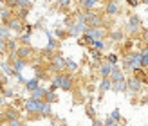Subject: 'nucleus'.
<instances>
[{"label": "nucleus", "mask_w": 148, "mask_h": 126, "mask_svg": "<svg viewBox=\"0 0 148 126\" xmlns=\"http://www.w3.org/2000/svg\"><path fill=\"white\" fill-rule=\"evenodd\" d=\"M53 83L58 88L65 90V92L72 90V78H71V74H56V76L53 78Z\"/></svg>", "instance_id": "1"}, {"label": "nucleus", "mask_w": 148, "mask_h": 126, "mask_svg": "<svg viewBox=\"0 0 148 126\" xmlns=\"http://www.w3.org/2000/svg\"><path fill=\"white\" fill-rule=\"evenodd\" d=\"M143 88V81H139L137 78H128L127 79V92L128 94H139Z\"/></svg>", "instance_id": "2"}, {"label": "nucleus", "mask_w": 148, "mask_h": 126, "mask_svg": "<svg viewBox=\"0 0 148 126\" xmlns=\"http://www.w3.org/2000/svg\"><path fill=\"white\" fill-rule=\"evenodd\" d=\"M42 103L43 101H38V99H33V97H29L25 101V112L27 114H40V108H42Z\"/></svg>", "instance_id": "3"}, {"label": "nucleus", "mask_w": 148, "mask_h": 126, "mask_svg": "<svg viewBox=\"0 0 148 126\" xmlns=\"http://www.w3.org/2000/svg\"><path fill=\"white\" fill-rule=\"evenodd\" d=\"M85 34H88L92 40H103L105 31H103L101 27H87V29H85Z\"/></svg>", "instance_id": "4"}, {"label": "nucleus", "mask_w": 148, "mask_h": 126, "mask_svg": "<svg viewBox=\"0 0 148 126\" xmlns=\"http://www.w3.org/2000/svg\"><path fill=\"white\" fill-rule=\"evenodd\" d=\"M139 25H141V18L137 16V14H132V16L128 18V24H127V29H128V33H136Z\"/></svg>", "instance_id": "5"}, {"label": "nucleus", "mask_w": 148, "mask_h": 126, "mask_svg": "<svg viewBox=\"0 0 148 126\" xmlns=\"http://www.w3.org/2000/svg\"><path fill=\"white\" fill-rule=\"evenodd\" d=\"M62 69H65V58H62V56H54L53 63H51V70H53V72H60Z\"/></svg>", "instance_id": "6"}, {"label": "nucleus", "mask_w": 148, "mask_h": 126, "mask_svg": "<svg viewBox=\"0 0 148 126\" xmlns=\"http://www.w3.org/2000/svg\"><path fill=\"white\" fill-rule=\"evenodd\" d=\"M7 27H9V31H16V33H22V29H24V20H18V18H11L7 22Z\"/></svg>", "instance_id": "7"}, {"label": "nucleus", "mask_w": 148, "mask_h": 126, "mask_svg": "<svg viewBox=\"0 0 148 126\" xmlns=\"http://www.w3.org/2000/svg\"><path fill=\"white\" fill-rule=\"evenodd\" d=\"M31 52H33V50H31V47H29V45H20V47H16V52H14V54H16V58L27 60V58L31 56Z\"/></svg>", "instance_id": "8"}, {"label": "nucleus", "mask_w": 148, "mask_h": 126, "mask_svg": "<svg viewBox=\"0 0 148 126\" xmlns=\"http://www.w3.org/2000/svg\"><path fill=\"white\" fill-rule=\"evenodd\" d=\"M108 79H110V81H119V79H125V74H123V70H121L117 65H114V67H112V72H110V76H108Z\"/></svg>", "instance_id": "9"}, {"label": "nucleus", "mask_w": 148, "mask_h": 126, "mask_svg": "<svg viewBox=\"0 0 148 126\" xmlns=\"http://www.w3.org/2000/svg\"><path fill=\"white\" fill-rule=\"evenodd\" d=\"M47 38H49V42H47V47H45V50H43V52L45 54H49V52H53V50L58 47V42H56V38L51 33H47Z\"/></svg>", "instance_id": "10"}, {"label": "nucleus", "mask_w": 148, "mask_h": 126, "mask_svg": "<svg viewBox=\"0 0 148 126\" xmlns=\"http://www.w3.org/2000/svg\"><path fill=\"white\" fill-rule=\"evenodd\" d=\"M114 92H127V79H119V81H112V88Z\"/></svg>", "instance_id": "11"}, {"label": "nucleus", "mask_w": 148, "mask_h": 126, "mask_svg": "<svg viewBox=\"0 0 148 126\" xmlns=\"http://www.w3.org/2000/svg\"><path fill=\"white\" fill-rule=\"evenodd\" d=\"M4 117H5L7 121H13V119H20V112H18L16 108L9 106V108H7L5 112H4Z\"/></svg>", "instance_id": "12"}, {"label": "nucleus", "mask_w": 148, "mask_h": 126, "mask_svg": "<svg viewBox=\"0 0 148 126\" xmlns=\"http://www.w3.org/2000/svg\"><path fill=\"white\" fill-rule=\"evenodd\" d=\"M24 85H25V90H27V92H33V90H36V88L40 86V79L31 78V79H27Z\"/></svg>", "instance_id": "13"}, {"label": "nucleus", "mask_w": 148, "mask_h": 126, "mask_svg": "<svg viewBox=\"0 0 148 126\" xmlns=\"http://www.w3.org/2000/svg\"><path fill=\"white\" fill-rule=\"evenodd\" d=\"M25 63H27V61H25V60H22V58H14V61H13L11 67H13V70H14V72H22V70L25 69Z\"/></svg>", "instance_id": "14"}, {"label": "nucleus", "mask_w": 148, "mask_h": 126, "mask_svg": "<svg viewBox=\"0 0 148 126\" xmlns=\"http://www.w3.org/2000/svg\"><path fill=\"white\" fill-rule=\"evenodd\" d=\"M90 56H92V65L99 67L101 65V50H96V49L90 47Z\"/></svg>", "instance_id": "15"}, {"label": "nucleus", "mask_w": 148, "mask_h": 126, "mask_svg": "<svg viewBox=\"0 0 148 126\" xmlns=\"http://www.w3.org/2000/svg\"><path fill=\"white\" fill-rule=\"evenodd\" d=\"M51 114H53V108H51V103H42V108H40V114L42 117H51Z\"/></svg>", "instance_id": "16"}, {"label": "nucleus", "mask_w": 148, "mask_h": 126, "mask_svg": "<svg viewBox=\"0 0 148 126\" xmlns=\"http://www.w3.org/2000/svg\"><path fill=\"white\" fill-rule=\"evenodd\" d=\"M110 88H112V81H110L108 78H103L101 79V83H99V92L101 94H105V92H108Z\"/></svg>", "instance_id": "17"}, {"label": "nucleus", "mask_w": 148, "mask_h": 126, "mask_svg": "<svg viewBox=\"0 0 148 126\" xmlns=\"http://www.w3.org/2000/svg\"><path fill=\"white\" fill-rule=\"evenodd\" d=\"M45 90H47V88L38 86L36 90H33V92H31V97H33V99H38V101H43V95H45Z\"/></svg>", "instance_id": "18"}, {"label": "nucleus", "mask_w": 148, "mask_h": 126, "mask_svg": "<svg viewBox=\"0 0 148 126\" xmlns=\"http://www.w3.org/2000/svg\"><path fill=\"white\" fill-rule=\"evenodd\" d=\"M112 67H114V65H110V63H103V65H99L101 78H108V76H110V72H112Z\"/></svg>", "instance_id": "19"}, {"label": "nucleus", "mask_w": 148, "mask_h": 126, "mask_svg": "<svg viewBox=\"0 0 148 126\" xmlns=\"http://www.w3.org/2000/svg\"><path fill=\"white\" fill-rule=\"evenodd\" d=\"M11 18H13V16H11V9H9V7L0 11V20H2V25H7V22H9Z\"/></svg>", "instance_id": "20"}, {"label": "nucleus", "mask_w": 148, "mask_h": 126, "mask_svg": "<svg viewBox=\"0 0 148 126\" xmlns=\"http://www.w3.org/2000/svg\"><path fill=\"white\" fill-rule=\"evenodd\" d=\"M107 13L108 14H117L119 13V5H117L116 0H110V2L107 4Z\"/></svg>", "instance_id": "21"}, {"label": "nucleus", "mask_w": 148, "mask_h": 126, "mask_svg": "<svg viewBox=\"0 0 148 126\" xmlns=\"http://www.w3.org/2000/svg\"><path fill=\"white\" fill-rule=\"evenodd\" d=\"M141 67L143 69H148V45L145 47V49H141Z\"/></svg>", "instance_id": "22"}, {"label": "nucleus", "mask_w": 148, "mask_h": 126, "mask_svg": "<svg viewBox=\"0 0 148 126\" xmlns=\"http://www.w3.org/2000/svg\"><path fill=\"white\" fill-rule=\"evenodd\" d=\"M0 69H2V70H4V74H7V76H14V70H13L11 63L2 61V63H0Z\"/></svg>", "instance_id": "23"}, {"label": "nucleus", "mask_w": 148, "mask_h": 126, "mask_svg": "<svg viewBox=\"0 0 148 126\" xmlns=\"http://www.w3.org/2000/svg\"><path fill=\"white\" fill-rule=\"evenodd\" d=\"M43 101H45V103H56V101H58V95H56L54 92H51V90H45Z\"/></svg>", "instance_id": "24"}, {"label": "nucleus", "mask_w": 148, "mask_h": 126, "mask_svg": "<svg viewBox=\"0 0 148 126\" xmlns=\"http://www.w3.org/2000/svg\"><path fill=\"white\" fill-rule=\"evenodd\" d=\"M0 38L2 40H9L11 38V31L7 25H0Z\"/></svg>", "instance_id": "25"}, {"label": "nucleus", "mask_w": 148, "mask_h": 126, "mask_svg": "<svg viewBox=\"0 0 148 126\" xmlns=\"http://www.w3.org/2000/svg\"><path fill=\"white\" fill-rule=\"evenodd\" d=\"M65 69H69L71 72H76L78 70V63L74 60H71V58H67V60H65Z\"/></svg>", "instance_id": "26"}, {"label": "nucleus", "mask_w": 148, "mask_h": 126, "mask_svg": "<svg viewBox=\"0 0 148 126\" xmlns=\"http://www.w3.org/2000/svg\"><path fill=\"white\" fill-rule=\"evenodd\" d=\"M14 7H25V9H29V5H31V0H13Z\"/></svg>", "instance_id": "27"}, {"label": "nucleus", "mask_w": 148, "mask_h": 126, "mask_svg": "<svg viewBox=\"0 0 148 126\" xmlns=\"http://www.w3.org/2000/svg\"><path fill=\"white\" fill-rule=\"evenodd\" d=\"M125 38V34L121 33V31H114V33H110V40L112 42H121Z\"/></svg>", "instance_id": "28"}, {"label": "nucleus", "mask_w": 148, "mask_h": 126, "mask_svg": "<svg viewBox=\"0 0 148 126\" xmlns=\"http://www.w3.org/2000/svg\"><path fill=\"white\" fill-rule=\"evenodd\" d=\"M79 4H81L83 9H92L96 5V0H79Z\"/></svg>", "instance_id": "29"}, {"label": "nucleus", "mask_w": 148, "mask_h": 126, "mask_svg": "<svg viewBox=\"0 0 148 126\" xmlns=\"http://www.w3.org/2000/svg\"><path fill=\"white\" fill-rule=\"evenodd\" d=\"M20 43L29 45V43H31V34L29 33H20Z\"/></svg>", "instance_id": "30"}, {"label": "nucleus", "mask_w": 148, "mask_h": 126, "mask_svg": "<svg viewBox=\"0 0 148 126\" xmlns=\"http://www.w3.org/2000/svg\"><path fill=\"white\" fill-rule=\"evenodd\" d=\"M90 47L96 49V50H103V49H105V42H103V40H94Z\"/></svg>", "instance_id": "31"}, {"label": "nucleus", "mask_w": 148, "mask_h": 126, "mask_svg": "<svg viewBox=\"0 0 148 126\" xmlns=\"http://www.w3.org/2000/svg\"><path fill=\"white\" fill-rule=\"evenodd\" d=\"M54 34H56V38H58V40H65V38L69 36V33H67V31H63V29H56Z\"/></svg>", "instance_id": "32"}, {"label": "nucleus", "mask_w": 148, "mask_h": 126, "mask_svg": "<svg viewBox=\"0 0 148 126\" xmlns=\"http://www.w3.org/2000/svg\"><path fill=\"white\" fill-rule=\"evenodd\" d=\"M0 92L4 94V97H14V90H13V88H5V86H2V88H0Z\"/></svg>", "instance_id": "33"}, {"label": "nucleus", "mask_w": 148, "mask_h": 126, "mask_svg": "<svg viewBox=\"0 0 148 126\" xmlns=\"http://www.w3.org/2000/svg\"><path fill=\"white\" fill-rule=\"evenodd\" d=\"M107 61H108L110 65H117V61H119V58H117V54H114V52H110V54L107 56Z\"/></svg>", "instance_id": "34"}, {"label": "nucleus", "mask_w": 148, "mask_h": 126, "mask_svg": "<svg viewBox=\"0 0 148 126\" xmlns=\"http://www.w3.org/2000/svg\"><path fill=\"white\" fill-rule=\"evenodd\" d=\"M85 112H87V115L90 117V119H96V112H94V108H92L90 105H87V106H85Z\"/></svg>", "instance_id": "35"}, {"label": "nucleus", "mask_w": 148, "mask_h": 126, "mask_svg": "<svg viewBox=\"0 0 148 126\" xmlns=\"http://www.w3.org/2000/svg\"><path fill=\"white\" fill-rule=\"evenodd\" d=\"M103 126H117V121H114V119H112V117H110V115H108V117H107V119H105V121H103Z\"/></svg>", "instance_id": "36"}, {"label": "nucleus", "mask_w": 148, "mask_h": 126, "mask_svg": "<svg viewBox=\"0 0 148 126\" xmlns=\"http://www.w3.org/2000/svg\"><path fill=\"white\" fill-rule=\"evenodd\" d=\"M110 117H112L114 121H121V112L116 108V110H112V114H110Z\"/></svg>", "instance_id": "37"}, {"label": "nucleus", "mask_w": 148, "mask_h": 126, "mask_svg": "<svg viewBox=\"0 0 148 126\" xmlns=\"http://www.w3.org/2000/svg\"><path fill=\"white\" fill-rule=\"evenodd\" d=\"M14 78H16V81H18V83H22V85H24L25 81H27L24 76H22V72H14Z\"/></svg>", "instance_id": "38"}, {"label": "nucleus", "mask_w": 148, "mask_h": 126, "mask_svg": "<svg viewBox=\"0 0 148 126\" xmlns=\"http://www.w3.org/2000/svg\"><path fill=\"white\" fill-rule=\"evenodd\" d=\"M7 126H24L20 119H13V121H7Z\"/></svg>", "instance_id": "39"}, {"label": "nucleus", "mask_w": 148, "mask_h": 126, "mask_svg": "<svg viewBox=\"0 0 148 126\" xmlns=\"http://www.w3.org/2000/svg\"><path fill=\"white\" fill-rule=\"evenodd\" d=\"M71 2H72V0H58V5H60V7H69Z\"/></svg>", "instance_id": "40"}, {"label": "nucleus", "mask_w": 148, "mask_h": 126, "mask_svg": "<svg viewBox=\"0 0 148 126\" xmlns=\"http://www.w3.org/2000/svg\"><path fill=\"white\" fill-rule=\"evenodd\" d=\"M127 4H128L130 7H137V5H139V0H127Z\"/></svg>", "instance_id": "41"}, {"label": "nucleus", "mask_w": 148, "mask_h": 126, "mask_svg": "<svg viewBox=\"0 0 148 126\" xmlns=\"http://www.w3.org/2000/svg\"><path fill=\"white\" fill-rule=\"evenodd\" d=\"M92 126H103V123L99 119H92Z\"/></svg>", "instance_id": "42"}, {"label": "nucleus", "mask_w": 148, "mask_h": 126, "mask_svg": "<svg viewBox=\"0 0 148 126\" xmlns=\"http://www.w3.org/2000/svg\"><path fill=\"white\" fill-rule=\"evenodd\" d=\"M143 38H145V42H146V43H148V29H146V31H145V33H143Z\"/></svg>", "instance_id": "43"}, {"label": "nucleus", "mask_w": 148, "mask_h": 126, "mask_svg": "<svg viewBox=\"0 0 148 126\" xmlns=\"http://www.w3.org/2000/svg\"><path fill=\"white\" fill-rule=\"evenodd\" d=\"M4 43H5V40L0 38V50H4Z\"/></svg>", "instance_id": "44"}, {"label": "nucleus", "mask_w": 148, "mask_h": 126, "mask_svg": "<svg viewBox=\"0 0 148 126\" xmlns=\"http://www.w3.org/2000/svg\"><path fill=\"white\" fill-rule=\"evenodd\" d=\"M141 2H143V4H145V5H148V0H141Z\"/></svg>", "instance_id": "45"}, {"label": "nucleus", "mask_w": 148, "mask_h": 126, "mask_svg": "<svg viewBox=\"0 0 148 126\" xmlns=\"http://www.w3.org/2000/svg\"><path fill=\"white\" fill-rule=\"evenodd\" d=\"M2 103H4V99H2V95H0V106H2Z\"/></svg>", "instance_id": "46"}, {"label": "nucleus", "mask_w": 148, "mask_h": 126, "mask_svg": "<svg viewBox=\"0 0 148 126\" xmlns=\"http://www.w3.org/2000/svg\"><path fill=\"white\" fill-rule=\"evenodd\" d=\"M47 2H53V0H47Z\"/></svg>", "instance_id": "47"}]
</instances>
